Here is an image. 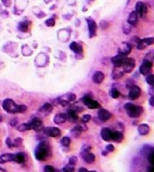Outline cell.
Masks as SVG:
<instances>
[{
  "instance_id": "1",
  "label": "cell",
  "mask_w": 154,
  "mask_h": 172,
  "mask_svg": "<svg viewBox=\"0 0 154 172\" xmlns=\"http://www.w3.org/2000/svg\"><path fill=\"white\" fill-rule=\"evenodd\" d=\"M49 155H50V148L49 144L46 141H41L35 151L36 158L40 161H43L47 159Z\"/></svg>"
},
{
  "instance_id": "2",
  "label": "cell",
  "mask_w": 154,
  "mask_h": 172,
  "mask_svg": "<svg viewBox=\"0 0 154 172\" xmlns=\"http://www.w3.org/2000/svg\"><path fill=\"white\" fill-rule=\"evenodd\" d=\"M125 110H126V113L129 116L132 118H137L140 117L143 112H144V108L139 105H135L132 103H126L124 105Z\"/></svg>"
},
{
  "instance_id": "3",
  "label": "cell",
  "mask_w": 154,
  "mask_h": 172,
  "mask_svg": "<svg viewBox=\"0 0 154 172\" xmlns=\"http://www.w3.org/2000/svg\"><path fill=\"white\" fill-rule=\"evenodd\" d=\"M2 108L5 111L9 114H15L19 113V105H17L13 100L6 99L2 103Z\"/></svg>"
},
{
  "instance_id": "4",
  "label": "cell",
  "mask_w": 154,
  "mask_h": 172,
  "mask_svg": "<svg viewBox=\"0 0 154 172\" xmlns=\"http://www.w3.org/2000/svg\"><path fill=\"white\" fill-rule=\"evenodd\" d=\"M42 131L46 135H47L48 137H50V138H58L61 135V131L60 128L56 127H43Z\"/></svg>"
},
{
  "instance_id": "5",
  "label": "cell",
  "mask_w": 154,
  "mask_h": 172,
  "mask_svg": "<svg viewBox=\"0 0 154 172\" xmlns=\"http://www.w3.org/2000/svg\"><path fill=\"white\" fill-rule=\"evenodd\" d=\"M135 65H136V61H135L134 59L126 57L122 66L123 70L126 73H131L134 69Z\"/></svg>"
},
{
  "instance_id": "6",
  "label": "cell",
  "mask_w": 154,
  "mask_h": 172,
  "mask_svg": "<svg viewBox=\"0 0 154 172\" xmlns=\"http://www.w3.org/2000/svg\"><path fill=\"white\" fill-rule=\"evenodd\" d=\"M83 102L84 105H86L89 109H98V108L101 107V105L97 101L92 100V98L89 96H85L83 98Z\"/></svg>"
},
{
  "instance_id": "7",
  "label": "cell",
  "mask_w": 154,
  "mask_h": 172,
  "mask_svg": "<svg viewBox=\"0 0 154 172\" xmlns=\"http://www.w3.org/2000/svg\"><path fill=\"white\" fill-rule=\"evenodd\" d=\"M152 67L153 62L145 59V60L143 61V63H142L141 66L139 67V72H140V73H141L142 75H148V74L150 73V70H151Z\"/></svg>"
},
{
  "instance_id": "8",
  "label": "cell",
  "mask_w": 154,
  "mask_h": 172,
  "mask_svg": "<svg viewBox=\"0 0 154 172\" xmlns=\"http://www.w3.org/2000/svg\"><path fill=\"white\" fill-rule=\"evenodd\" d=\"M135 12L136 13L137 15L139 17H144L147 13V7L144 2H138L135 6Z\"/></svg>"
},
{
  "instance_id": "9",
  "label": "cell",
  "mask_w": 154,
  "mask_h": 172,
  "mask_svg": "<svg viewBox=\"0 0 154 172\" xmlns=\"http://www.w3.org/2000/svg\"><path fill=\"white\" fill-rule=\"evenodd\" d=\"M140 93H141V90L139 88V86H136V85H133L130 88V92H129L128 94V98L131 100H135L136 99H137L138 97L140 96Z\"/></svg>"
},
{
  "instance_id": "10",
  "label": "cell",
  "mask_w": 154,
  "mask_h": 172,
  "mask_svg": "<svg viewBox=\"0 0 154 172\" xmlns=\"http://www.w3.org/2000/svg\"><path fill=\"white\" fill-rule=\"evenodd\" d=\"M29 124L31 127V130H34L36 132L41 131L43 128V121L38 118H32Z\"/></svg>"
},
{
  "instance_id": "11",
  "label": "cell",
  "mask_w": 154,
  "mask_h": 172,
  "mask_svg": "<svg viewBox=\"0 0 154 172\" xmlns=\"http://www.w3.org/2000/svg\"><path fill=\"white\" fill-rule=\"evenodd\" d=\"M86 22L88 24V29H89V36L90 38L94 37L96 35V29H97V25L95 22L94 20L88 18L86 19Z\"/></svg>"
},
{
  "instance_id": "12",
  "label": "cell",
  "mask_w": 154,
  "mask_h": 172,
  "mask_svg": "<svg viewBox=\"0 0 154 172\" xmlns=\"http://www.w3.org/2000/svg\"><path fill=\"white\" fill-rule=\"evenodd\" d=\"M132 48L133 46H131L130 43L128 42H123L121 43V45L119 47V53L125 55V56H128L132 51Z\"/></svg>"
},
{
  "instance_id": "13",
  "label": "cell",
  "mask_w": 154,
  "mask_h": 172,
  "mask_svg": "<svg viewBox=\"0 0 154 172\" xmlns=\"http://www.w3.org/2000/svg\"><path fill=\"white\" fill-rule=\"evenodd\" d=\"M126 57H127V56L118 53L116 56H113V57L112 58V62L113 63L114 67H121L123 66V62H124Z\"/></svg>"
},
{
  "instance_id": "14",
  "label": "cell",
  "mask_w": 154,
  "mask_h": 172,
  "mask_svg": "<svg viewBox=\"0 0 154 172\" xmlns=\"http://www.w3.org/2000/svg\"><path fill=\"white\" fill-rule=\"evenodd\" d=\"M97 116L98 119L99 121L106 122V121H109V119L111 118V114L109 110H106V109H100L97 113Z\"/></svg>"
},
{
  "instance_id": "15",
  "label": "cell",
  "mask_w": 154,
  "mask_h": 172,
  "mask_svg": "<svg viewBox=\"0 0 154 172\" xmlns=\"http://www.w3.org/2000/svg\"><path fill=\"white\" fill-rule=\"evenodd\" d=\"M67 121L66 114L64 113H59L56 114L53 117V122L56 124H62Z\"/></svg>"
},
{
  "instance_id": "16",
  "label": "cell",
  "mask_w": 154,
  "mask_h": 172,
  "mask_svg": "<svg viewBox=\"0 0 154 172\" xmlns=\"http://www.w3.org/2000/svg\"><path fill=\"white\" fill-rule=\"evenodd\" d=\"M104 78H105V75H104V73L103 72H101V71H96V73L92 75V82L95 83V84H99L103 81Z\"/></svg>"
},
{
  "instance_id": "17",
  "label": "cell",
  "mask_w": 154,
  "mask_h": 172,
  "mask_svg": "<svg viewBox=\"0 0 154 172\" xmlns=\"http://www.w3.org/2000/svg\"><path fill=\"white\" fill-rule=\"evenodd\" d=\"M111 130L109 127H104L101 131V137L102 139L105 141H110L111 140V135H112Z\"/></svg>"
},
{
  "instance_id": "18",
  "label": "cell",
  "mask_w": 154,
  "mask_h": 172,
  "mask_svg": "<svg viewBox=\"0 0 154 172\" xmlns=\"http://www.w3.org/2000/svg\"><path fill=\"white\" fill-rule=\"evenodd\" d=\"M67 120H69L71 122H76L78 121L79 117L77 115V112L73 109H69L66 112Z\"/></svg>"
},
{
  "instance_id": "19",
  "label": "cell",
  "mask_w": 154,
  "mask_h": 172,
  "mask_svg": "<svg viewBox=\"0 0 154 172\" xmlns=\"http://www.w3.org/2000/svg\"><path fill=\"white\" fill-rule=\"evenodd\" d=\"M14 154L11 153H6L0 156V164H6L7 162L13 161Z\"/></svg>"
},
{
  "instance_id": "20",
  "label": "cell",
  "mask_w": 154,
  "mask_h": 172,
  "mask_svg": "<svg viewBox=\"0 0 154 172\" xmlns=\"http://www.w3.org/2000/svg\"><path fill=\"white\" fill-rule=\"evenodd\" d=\"M27 159L26 154L23 152H19L17 153L16 154H14V159L13 161H15L17 164H22L26 161Z\"/></svg>"
},
{
  "instance_id": "21",
  "label": "cell",
  "mask_w": 154,
  "mask_h": 172,
  "mask_svg": "<svg viewBox=\"0 0 154 172\" xmlns=\"http://www.w3.org/2000/svg\"><path fill=\"white\" fill-rule=\"evenodd\" d=\"M81 156L83 157V159L84 160V161L87 164H92L95 161V160H96L95 155L90 152L82 154Z\"/></svg>"
},
{
  "instance_id": "22",
  "label": "cell",
  "mask_w": 154,
  "mask_h": 172,
  "mask_svg": "<svg viewBox=\"0 0 154 172\" xmlns=\"http://www.w3.org/2000/svg\"><path fill=\"white\" fill-rule=\"evenodd\" d=\"M52 110H53V107H52L51 103H45L39 109V112L47 115V114H51L52 112Z\"/></svg>"
},
{
  "instance_id": "23",
  "label": "cell",
  "mask_w": 154,
  "mask_h": 172,
  "mask_svg": "<svg viewBox=\"0 0 154 172\" xmlns=\"http://www.w3.org/2000/svg\"><path fill=\"white\" fill-rule=\"evenodd\" d=\"M138 130V132L140 135L144 136V135H147L148 133H150V126L146 124H142L138 127L137 128Z\"/></svg>"
},
{
  "instance_id": "24",
  "label": "cell",
  "mask_w": 154,
  "mask_h": 172,
  "mask_svg": "<svg viewBox=\"0 0 154 172\" xmlns=\"http://www.w3.org/2000/svg\"><path fill=\"white\" fill-rule=\"evenodd\" d=\"M124 72L123 70L122 67H116L114 68V70H113V74H112V77H113V79L114 80H118L120 79L123 76L124 74Z\"/></svg>"
},
{
  "instance_id": "25",
  "label": "cell",
  "mask_w": 154,
  "mask_h": 172,
  "mask_svg": "<svg viewBox=\"0 0 154 172\" xmlns=\"http://www.w3.org/2000/svg\"><path fill=\"white\" fill-rule=\"evenodd\" d=\"M138 22V15L136 13L133 11L129 15L128 20H127V23L130 24V26H135Z\"/></svg>"
},
{
  "instance_id": "26",
  "label": "cell",
  "mask_w": 154,
  "mask_h": 172,
  "mask_svg": "<svg viewBox=\"0 0 154 172\" xmlns=\"http://www.w3.org/2000/svg\"><path fill=\"white\" fill-rule=\"evenodd\" d=\"M69 47L74 53L77 54H80L83 53V46L81 45H79V43H76V42H73L71 43Z\"/></svg>"
},
{
  "instance_id": "27",
  "label": "cell",
  "mask_w": 154,
  "mask_h": 172,
  "mask_svg": "<svg viewBox=\"0 0 154 172\" xmlns=\"http://www.w3.org/2000/svg\"><path fill=\"white\" fill-rule=\"evenodd\" d=\"M111 140L116 142H121L123 140V134L120 131H112Z\"/></svg>"
},
{
  "instance_id": "28",
  "label": "cell",
  "mask_w": 154,
  "mask_h": 172,
  "mask_svg": "<svg viewBox=\"0 0 154 172\" xmlns=\"http://www.w3.org/2000/svg\"><path fill=\"white\" fill-rule=\"evenodd\" d=\"M82 132H83V130H82L81 127H80L79 125H77L76 127H73L70 131L71 135L75 138H79V136H80V134L82 133Z\"/></svg>"
},
{
  "instance_id": "29",
  "label": "cell",
  "mask_w": 154,
  "mask_h": 172,
  "mask_svg": "<svg viewBox=\"0 0 154 172\" xmlns=\"http://www.w3.org/2000/svg\"><path fill=\"white\" fill-rule=\"evenodd\" d=\"M30 22L28 21H23L20 22L18 25V29H19V31L21 32H26V31L29 29V27Z\"/></svg>"
},
{
  "instance_id": "30",
  "label": "cell",
  "mask_w": 154,
  "mask_h": 172,
  "mask_svg": "<svg viewBox=\"0 0 154 172\" xmlns=\"http://www.w3.org/2000/svg\"><path fill=\"white\" fill-rule=\"evenodd\" d=\"M16 128H17L18 131L19 132H25L31 130V127H30L29 123H23V124H19Z\"/></svg>"
},
{
  "instance_id": "31",
  "label": "cell",
  "mask_w": 154,
  "mask_h": 172,
  "mask_svg": "<svg viewBox=\"0 0 154 172\" xmlns=\"http://www.w3.org/2000/svg\"><path fill=\"white\" fill-rule=\"evenodd\" d=\"M153 147L150 145H145V146L142 148L141 150V154L145 157H147L148 155L150 154V153H151L152 151H153Z\"/></svg>"
},
{
  "instance_id": "32",
  "label": "cell",
  "mask_w": 154,
  "mask_h": 172,
  "mask_svg": "<svg viewBox=\"0 0 154 172\" xmlns=\"http://www.w3.org/2000/svg\"><path fill=\"white\" fill-rule=\"evenodd\" d=\"M60 143L63 147H68L71 143V139L69 137H63L60 140Z\"/></svg>"
},
{
  "instance_id": "33",
  "label": "cell",
  "mask_w": 154,
  "mask_h": 172,
  "mask_svg": "<svg viewBox=\"0 0 154 172\" xmlns=\"http://www.w3.org/2000/svg\"><path fill=\"white\" fill-rule=\"evenodd\" d=\"M120 91H118L116 88H113L111 90V91H110V96H111L113 98H114V99L118 98V97H120Z\"/></svg>"
},
{
  "instance_id": "34",
  "label": "cell",
  "mask_w": 154,
  "mask_h": 172,
  "mask_svg": "<svg viewBox=\"0 0 154 172\" xmlns=\"http://www.w3.org/2000/svg\"><path fill=\"white\" fill-rule=\"evenodd\" d=\"M143 40V42L144 43V44H145L146 46H151L153 44V42H154V39L153 37H149V38H145V39H142Z\"/></svg>"
},
{
  "instance_id": "35",
  "label": "cell",
  "mask_w": 154,
  "mask_h": 172,
  "mask_svg": "<svg viewBox=\"0 0 154 172\" xmlns=\"http://www.w3.org/2000/svg\"><path fill=\"white\" fill-rule=\"evenodd\" d=\"M74 171H75V166L69 164L68 165L65 166L63 169H62V171L65 172H73Z\"/></svg>"
},
{
  "instance_id": "36",
  "label": "cell",
  "mask_w": 154,
  "mask_h": 172,
  "mask_svg": "<svg viewBox=\"0 0 154 172\" xmlns=\"http://www.w3.org/2000/svg\"><path fill=\"white\" fill-rule=\"evenodd\" d=\"M13 143V147H20L22 144V139L21 138H15Z\"/></svg>"
},
{
  "instance_id": "37",
  "label": "cell",
  "mask_w": 154,
  "mask_h": 172,
  "mask_svg": "<svg viewBox=\"0 0 154 172\" xmlns=\"http://www.w3.org/2000/svg\"><path fill=\"white\" fill-rule=\"evenodd\" d=\"M65 96H66L67 100H68L69 103H70V102H74L76 100V95L75 93H69V94L65 95Z\"/></svg>"
},
{
  "instance_id": "38",
  "label": "cell",
  "mask_w": 154,
  "mask_h": 172,
  "mask_svg": "<svg viewBox=\"0 0 154 172\" xmlns=\"http://www.w3.org/2000/svg\"><path fill=\"white\" fill-rule=\"evenodd\" d=\"M146 83L150 86H153L154 84V76L153 74H149L148 77H146Z\"/></svg>"
},
{
  "instance_id": "39",
  "label": "cell",
  "mask_w": 154,
  "mask_h": 172,
  "mask_svg": "<svg viewBox=\"0 0 154 172\" xmlns=\"http://www.w3.org/2000/svg\"><path fill=\"white\" fill-rule=\"evenodd\" d=\"M91 119H92V117L90 114H85L82 117V123H84V124H87V123L90 122L91 121Z\"/></svg>"
},
{
  "instance_id": "40",
  "label": "cell",
  "mask_w": 154,
  "mask_h": 172,
  "mask_svg": "<svg viewBox=\"0 0 154 172\" xmlns=\"http://www.w3.org/2000/svg\"><path fill=\"white\" fill-rule=\"evenodd\" d=\"M45 23L48 27H52V26H55L56 21H55V20H54L53 18H51V19H49V20H46Z\"/></svg>"
},
{
  "instance_id": "41",
  "label": "cell",
  "mask_w": 154,
  "mask_h": 172,
  "mask_svg": "<svg viewBox=\"0 0 154 172\" xmlns=\"http://www.w3.org/2000/svg\"><path fill=\"white\" fill-rule=\"evenodd\" d=\"M90 150H91V147H90L89 144H84L83 146L82 147V151L81 153H80V154H84V153L90 152Z\"/></svg>"
},
{
  "instance_id": "42",
  "label": "cell",
  "mask_w": 154,
  "mask_h": 172,
  "mask_svg": "<svg viewBox=\"0 0 154 172\" xmlns=\"http://www.w3.org/2000/svg\"><path fill=\"white\" fill-rule=\"evenodd\" d=\"M77 162H78V158H77V157H76V156L71 157L70 158H69V164H72V165L75 166L77 164Z\"/></svg>"
},
{
  "instance_id": "43",
  "label": "cell",
  "mask_w": 154,
  "mask_h": 172,
  "mask_svg": "<svg viewBox=\"0 0 154 172\" xmlns=\"http://www.w3.org/2000/svg\"><path fill=\"white\" fill-rule=\"evenodd\" d=\"M123 29V32H124L125 34L126 35L130 34L131 31V26L130 25V24H128V25H124Z\"/></svg>"
},
{
  "instance_id": "44",
  "label": "cell",
  "mask_w": 154,
  "mask_h": 172,
  "mask_svg": "<svg viewBox=\"0 0 154 172\" xmlns=\"http://www.w3.org/2000/svg\"><path fill=\"white\" fill-rule=\"evenodd\" d=\"M147 158L150 164H154V151L150 153V154L147 156Z\"/></svg>"
},
{
  "instance_id": "45",
  "label": "cell",
  "mask_w": 154,
  "mask_h": 172,
  "mask_svg": "<svg viewBox=\"0 0 154 172\" xmlns=\"http://www.w3.org/2000/svg\"><path fill=\"white\" fill-rule=\"evenodd\" d=\"M44 171L46 172H55L56 170L52 165H46L44 167Z\"/></svg>"
},
{
  "instance_id": "46",
  "label": "cell",
  "mask_w": 154,
  "mask_h": 172,
  "mask_svg": "<svg viewBox=\"0 0 154 172\" xmlns=\"http://www.w3.org/2000/svg\"><path fill=\"white\" fill-rule=\"evenodd\" d=\"M106 150L107 151H109V152H113V151H115V147L111 144H107L106 146Z\"/></svg>"
},
{
  "instance_id": "47",
  "label": "cell",
  "mask_w": 154,
  "mask_h": 172,
  "mask_svg": "<svg viewBox=\"0 0 154 172\" xmlns=\"http://www.w3.org/2000/svg\"><path fill=\"white\" fill-rule=\"evenodd\" d=\"M109 22L106 21H102L99 23V27H100L101 29H104L107 28L108 26H109Z\"/></svg>"
},
{
  "instance_id": "48",
  "label": "cell",
  "mask_w": 154,
  "mask_h": 172,
  "mask_svg": "<svg viewBox=\"0 0 154 172\" xmlns=\"http://www.w3.org/2000/svg\"><path fill=\"white\" fill-rule=\"evenodd\" d=\"M27 110V107L26 105H19V113H24Z\"/></svg>"
},
{
  "instance_id": "49",
  "label": "cell",
  "mask_w": 154,
  "mask_h": 172,
  "mask_svg": "<svg viewBox=\"0 0 154 172\" xmlns=\"http://www.w3.org/2000/svg\"><path fill=\"white\" fill-rule=\"evenodd\" d=\"M2 2L3 3L5 6L10 7L11 4H12V1L11 0H2Z\"/></svg>"
},
{
  "instance_id": "50",
  "label": "cell",
  "mask_w": 154,
  "mask_h": 172,
  "mask_svg": "<svg viewBox=\"0 0 154 172\" xmlns=\"http://www.w3.org/2000/svg\"><path fill=\"white\" fill-rule=\"evenodd\" d=\"M9 124H10L11 127H15L18 124L17 119H13V120H11L9 121Z\"/></svg>"
},
{
  "instance_id": "51",
  "label": "cell",
  "mask_w": 154,
  "mask_h": 172,
  "mask_svg": "<svg viewBox=\"0 0 154 172\" xmlns=\"http://www.w3.org/2000/svg\"><path fill=\"white\" fill-rule=\"evenodd\" d=\"M6 145L9 147H13V143L9 138H8L6 139Z\"/></svg>"
},
{
  "instance_id": "52",
  "label": "cell",
  "mask_w": 154,
  "mask_h": 172,
  "mask_svg": "<svg viewBox=\"0 0 154 172\" xmlns=\"http://www.w3.org/2000/svg\"><path fill=\"white\" fill-rule=\"evenodd\" d=\"M149 103H150V104L151 107H153L154 106V97L153 96H151V97H150V100H149Z\"/></svg>"
},
{
  "instance_id": "53",
  "label": "cell",
  "mask_w": 154,
  "mask_h": 172,
  "mask_svg": "<svg viewBox=\"0 0 154 172\" xmlns=\"http://www.w3.org/2000/svg\"><path fill=\"white\" fill-rule=\"evenodd\" d=\"M154 171V168H153V164H150V167L147 168V171L149 172H153Z\"/></svg>"
},
{
  "instance_id": "54",
  "label": "cell",
  "mask_w": 154,
  "mask_h": 172,
  "mask_svg": "<svg viewBox=\"0 0 154 172\" xmlns=\"http://www.w3.org/2000/svg\"><path fill=\"white\" fill-rule=\"evenodd\" d=\"M78 171L79 172H86V171H88V170L85 168H79Z\"/></svg>"
},
{
  "instance_id": "55",
  "label": "cell",
  "mask_w": 154,
  "mask_h": 172,
  "mask_svg": "<svg viewBox=\"0 0 154 172\" xmlns=\"http://www.w3.org/2000/svg\"><path fill=\"white\" fill-rule=\"evenodd\" d=\"M108 154H109V151H107L106 149L105 151H103V152H102V154H103V156H104V157H106L107 155H108Z\"/></svg>"
},
{
  "instance_id": "56",
  "label": "cell",
  "mask_w": 154,
  "mask_h": 172,
  "mask_svg": "<svg viewBox=\"0 0 154 172\" xmlns=\"http://www.w3.org/2000/svg\"><path fill=\"white\" fill-rule=\"evenodd\" d=\"M44 1H45L46 3H49V2H51L52 0H44Z\"/></svg>"
},
{
  "instance_id": "57",
  "label": "cell",
  "mask_w": 154,
  "mask_h": 172,
  "mask_svg": "<svg viewBox=\"0 0 154 172\" xmlns=\"http://www.w3.org/2000/svg\"><path fill=\"white\" fill-rule=\"evenodd\" d=\"M0 171L5 172V171H6V170H5V169H2V168H0Z\"/></svg>"
},
{
  "instance_id": "58",
  "label": "cell",
  "mask_w": 154,
  "mask_h": 172,
  "mask_svg": "<svg viewBox=\"0 0 154 172\" xmlns=\"http://www.w3.org/2000/svg\"><path fill=\"white\" fill-rule=\"evenodd\" d=\"M2 117L0 115V122H2Z\"/></svg>"
}]
</instances>
